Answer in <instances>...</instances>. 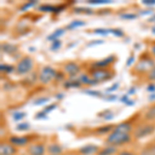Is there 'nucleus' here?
Segmentation results:
<instances>
[{"label": "nucleus", "mask_w": 155, "mask_h": 155, "mask_svg": "<svg viewBox=\"0 0 155 155\" xmlns=\"http://www.w3.org/2000/svg\"><path fill=\"white\" fill-rule=\"evenodd\" d=\"M60 47H61V41H60L59 39L52 41V45H51V50H52V51H57Z\"/></svg>", "instance_id": "c85d7f7f"}, {"label": "nucleus", "mask_w": 155, "mask_h": 155, "mask_svg": "<svg viewBox=\"0 0 155 155\" xmlns=\"http://www.w3.org/2000/svg\"><path fill=\"white\" fill-rule=\"evenodd\" d=\"M82 83L79 81H71V82H65L63 84V87L64 88H79L81 87Z\"/></svg>", "instance_id": "6ab92c4d"}, {"label": "nucleus", "mask_w": 155, "mask_h": 155, "mask_svg": "<svg viewBox=\"0 0 155 155\" xmlns=\"http://www.w3.org/2000/svg\"><path fill=\"white\" fill-rule=\"evenodd\" d=\"M148 79L150 80V81H155V67H153V68L149 71Z\"/></svg>", "instance_id": "58836bf2"}, {"label": "nucleus", "mask_w": 155, "mask_h": 155, "mask_svg": "<svg viewBox=\"0 0 155 155\" xmlns=\"http://www.w3.org/2000/svg\"><path fill=\"white\" fill-rule=\"evenodd\" d=\"M57 107V104H50V106H48V107H46V109L44 110V112L46 114H48V113H50V112H52L53 110H55Z\"/></svg>", "instance_id": "e433bc0d"}, {"label": "nucleus", "mask_w": 155, "mask_h": 155, "mask_svg": "<svg viewBox=\"0 0 155 155\" xmlns=\"http://www.w3.org/2000/svg\"><path fill=\"white\" fill-rule=\"evenodd\" d=\"M63 33H64V29L59 28V29H57L56 31H54L52 34H50V35L47 37V39H48V41H57L60 36L63 35Z\"/></svg>", "instance_id": "dca6fc26"}, {"label": "nucleus", "mask_w": 155, "mask_h": 155, "mask_svg": "<svg viewBox=\"0 0 155 155\" xmlns=\"http://www.w3.org/2000/svg\"><path fill=\"white\" fill-rule=\"evenodd\" d=\"M64 8H65V5H58V6H56V9H55V14H58V12L64 11Z\"/></svg>", "instance_id": "49530a36"}, {"label": "nucleus", "mask_w": 155, "mask_h": 155, "mask_svg": "<svg viewBox=\"0 0 155 155\" xmlns=\"http://www.w3.org/2000/svg\"><path fill=\"white\" fill-rule=\"evenodd\" d=\"M104 41H101V39H98V41H91V44H88V47H92V46H96V45H101L104 44Z\"/></svg>", "instance_id": "37998d69"}, {"label": "nucleus", "mask_w": 155, "mask_h": 155, "mask_svg": "<svg viewBox=\"0 0 155 155\" xmlns=\"http://www.w3.org/2000/svg\"><path fill=\"white\" fill-rule=\"evenodd\" d=\"M57 97H58V98H62V97H63V94H58Z\"/></svg>", "instance_id": "13d9d810"}, {"label": "nucleus", "mask_w": 155, "mask_h": 155, "mask_svg": "<svg viewBox=\"0 0 155 155\" xmlns=\"http://www.w3.org/2000/svg\"><path fill=\"white\" fill-rule=\"evenodd\" d=\"M131 129V126L129 123H120L118 125H116L114 127L113 130H116V131H121V132H127L128 134Z\"/></svg>", "instance_id": "2eb2a0df"}, {"label": "nucleus", "mask_w": 155, "mask_h": 155, "mask_svg": "<svg viewBox=\"0 0 155 155\" xmlns=\"http://www.w3.org/2000/svg\"><path fill=\"white\" fill-rule=\"evenodd\" d=\"M49 101L48 97H41V98H37L35 101H34V104L35 106H41V104H45Z\"/></svg>", "instance_id": "bb28decb"}, {"label": "nucleus", "mask_w": 155, "mask_h": 155, "mask_svg": "<svg viewBox=\"0 0 155 155\" xmlns=\"http://www.w3.org/2000/svg\"><path fill=\"white\" fill-rule=\"evenodd\" d=\"M134 62V56H130L128 59H127V61H126V66H130L132 63Z\"/></svg>", "instance_id": "a18cd8bd"}, {"label": "nucleus", "mask_w": 155, "mask_h": 155, "mask_svg": "<svg viewBox=\"0 0 155 155\" xmlns=\"http://www.w3.org/2000/svg\"><path fill=\"white\" fill-rule=\"evenodd\" d=\"M36 119H47V114L45 113L44 111L41 112V113H38V114H36V117H35Z\"/></svg>", "instance_id": "a19ab883"}, {"label": "nucleus", "mask_w": 155, "mask_h": 155, "mask_svg": "<svg viewBox=\"0 0 155 155\" xmlns=\"http://www.w3.org/2000/svg\"><path fill=\"white\" fill-rule=\"evenodd\" d=\"M134 93H136V88L131 87V88L128 90V92H127V95H132V94H134Z\"/></svg>", "instance_id": "8fccbe9b"}, {"label": "nucleus", "mask_w": 155, "mask_h": 155, "mask_svg": "<svg viewBox=\"0 0 155 155\" xmlns=\"http://www.w3.org/2000/svg\"><path fill=\"white\" fill-rule=\"evenodd\" d=\"M145 118L147 120H154L155 119V106L151 107L148 111H147L146 115H145Z\"/></svg>", "instance_id": "aec40b11"}, {"label": "nucleus", "mask_w": 155, "mask_h": 155, "mask_svg": "<svg viewBox=\"0 0 155 155\" xmlns=\"http://www.w3.org/2000/svg\"><path fill=\"white\" fill-rule=\"evenodd\" d=\"M1 50H2V52H4V53H6V54H14L18 51V48H17L15 45L5 42V44L1 45Z\"/></svg>", "instance_id": "f8f14e48"}, {"label": "nucleus", "mask_w": 155, "mask_h": 155, "mask_svg": "<svg viewBox=\"0 0 155 155\" xmlns=\"http://www.w3.org/2000/svg\"><path fill=\"white\" fill-rule=\"evenodd\" d=\"M56 80H61L63 79V74H61V72H57L56 74V78H55Z\"/></svg>", "instance_id": "3c124183"}, {"label": "nucleus", "mask_w": 155, "mask_h": 155, "mask_svg": "<svg viewBox=\"0 0 155 155\" xmlns=\"http://www.w3.org/2000/svg\"><path fill=\"white\" fill-rule=\"evenodd\" d=\"M9 142L16 146H24L28 143V139L25 137H12L9 139Z\"/></svg>", "instance_id": "9b49d317"}, {"label": "nucleus", "mask_w": 155, "mask_h": 155, "mask_svg": "<svg viewBox=\"0 0 155 155\" xmlns=\"http://www.w3.org/2000/svg\"><path fill=\"white\" fill-rule=\"evenodd\" d=\"M78 81L81 82V83L83 84H87V85H96L98 82L95 81L94 79H89V77L87 76V74H81L79 78H78Z\"/></svg>", "instance_id": "4468645a"}, {"label": "nucleus", "mask_w": 155, "mask_h": 155, "mask_svg": "<svg viewBox=\"0 0 155 155\" xmlns=\"http://www.w3.org/2000/svg\"><path fill=\"white\" fill-rule=\"evenodd\" d=\"M16 152V149L8 144H1L0 146V154L1 155H12Z\"/></svg>", "instance_id": "9d476101"}, {"label": "nucleus", "mask_w": 155, "mask_h": 155, "mask_svg": "<svg viewBox=\"0 0 155 155\" xmlns=\"http://www.w3.org/2000/svg\"><path fill=\"white\" fill-rule=\"evenodd\" d=\"M115 152H116V148L111 146V147H107L106 149L101 150L98 153V155H111V154H114Z\"/></svg>", "instance_id": "412c9836"}, {"label": "nucleus", "mask_w": 155, "mask_h": 155, "mask_svg": "<svg viewBox=\"0 0 155 155\" xmlns=\"http://www.w3.org/2000/svg\"><path fill=\"white\" fill-rule=\"evenodd\" d=\"M64 71L71 74V77H74L80 71V66L74 62H68L64 65Z\"/></svg>", "instance_id": "0eeeda50"}, {"label": "nucleus", "mask_w": 155, "mask_h": 155, "mask_svg": "<svg viewBox=\"0 0 155 155\" xmlns=\"http://www.w3.org/2000/svg\"><path fill=\"white\" fill-rule=\"evenodd\" d=\"M88 3L96 5V4H107V3H111V1H110V0H90V1H88Z\"/></svg>", "instance_id": "393cba45"}, {"label": "nucleus", "mask_w": 155, "mask_h": 155, "mask_svg": "<svg viewBox=\"0 0 155 155\" xmlns=\"http://www.w3.org/2000/svg\"><path fill=\"white\" fill-rule=\"evenodd\" d=\"M120 18L124 20H134L137 18V15L136 14H121L120 15Z\"/></svg>", "instance_id": "b1692460"}, {"label": "nucleus", "mask_w": 155, "mask_h": 155, "mask_svg": "<svg viewBox=\"0 0 155 155\" xmlns=\"http://www.w3.org/2000/svg\"><path fill=\"white\" fill-rule=\"evenodd\" d=\"M142 3H143L144 5H148V6L155 5V0H143Z\"/></svg>", "instance_id": "ea45409f"}, {"label": "nucleus", "mask_w": 155, "mask_h": 155, "mask_svg": "<svg viewBox=\"0 0 155 155\" xmlns=\"http://www.w3.org/2000/svg\"><path fill=\"white\" fill-rule=\"evenodd\" d=\"M112 129H114L113 126L111 125H107V126H102L99 127V128L96 129V134H107L109 131H111Z\"/></svg>", "instance_id": "4be33fe9"}, {"label": "nucleus", "mask_w": 155, "mask_h": 155, "mask_svg": "<svg viewBox=\"0 0 155 155\" xmlns=\"http://www.w3.org/2000/svg\"><path fill=\"white\" fill-rule=\"evenodd\" d=\"M107 143L111 145H122L130 141V136L127 132L113 130L107 139Z\"/></svg>", "instance_id": "f257e3e1"}, {"label": "nucleus", "mask_w": 155, "mask_h": 155, "mask_svg": "<svg viewBox=\"0 0 155 155\" xmlns=\"http://www.w3.org/2000/svg\"><path fill=\"white\" fill-rule=\"evenodd\" d=\"M109 32H110L109 29H95L94 30V33L95 34H99V35H104V36H107Z\"/></svg>", "instance_id": "2f4dec72"}, {"label": "nucleus", "mask_w": 155, "mask_h": 155, "mask_svg": "<svg viewBox=\"0 0 155 155\" xmlns=\"http://www.w3.org/2000/svg\"><path fill=\"white\" fill-rule=\"evenodd\" d=\"M148 21L149 22H155V15H153V17H152V18H150Z\"/></svg>", "instance_id": "4d7b16f0"}, {"label": "nucleus", "mask_w": 155, "mask_h": 155, "mask_svg": "<svg viewBox=\"0 0 155 155\" xmlns=\"http://www.w3.org/2000/svg\"><path fill=\"white\" fill-rule=\"evenodd\" d=\"M149 101H155V93H151V95L149 96Z\"/></svg>", "instance_id": "864d4df0"}, {"label": "nucleus", "mask_w": 155, "mask_h": 155, "mask_svg": "<svg viewBox=\"0 0 155 155\" xmlns=\"http://www.w3.org/2000/svg\"><path fill=\"white\" fill-rule=\"evenodd\" d=\"M92 77L97 82L107 81L110 78H112V74L107 71H104V69H97V71L92 72Z\"/></svg>", "instance_id": "423d86ee"}, {"label": "nucleus", "mask_w": 155, "mask_h": 155, "mask_svg": "<svg viewBox=\"0 0 155 155\" xmlns=\"http://www.w3.org/2000/svg\"><path fill=\"white\" fill-rule=\"evenodd\" d=\"M154 67V61L152 59H143L137 64L136 71L140 72H144L147 71H151Z\"/></svg>", "instance_id": "39448f33"}, {"label": "nucleus", "mask_w": 155, "mask_h": 155, "mask_svg": "<svg viewBox=\"0 0 155 155\" xmlns=\"http://www.w3.org/2000/svg\"><path fill=\"white\" fill-rule=\"evenodd\" d=\"M25 113H21V112H19V113H15L14 114V120H16V121H19V120H22L25 117Z\"/></svg>", "instance_id": "f704fd0d"}, {"label": "nucleus", "mask_w": 155, "mask_h": 155, "mask_svg": "<svg viewBox=\"0 0 155 155\" xmlns=\"http://www.w3.org/2000/svg\"><path fill=\"white\" fill-rule=\"evenodd\" d=\"M84 92L86 94H88V95H91V96H96V97L101 96V93L99 91H93V90H85Z\"/></svg>", "instance_id": "c756f323"}, {"label": "nucleus", "mask_w": 155, "mask_h": 155, "mask_svg": "<svg viewBox=\"0 0 155 155\" xmlns=\"http://www.w3.org/2000/svg\"><path fill=\"white\" fill-rule=\"evenodd\" d=\"M74 12H77V14L78 12H85V14H89V15L93 12L90 8H85V7H77V8L74 9Z\"/></svg>", "instance_id": "cd10ccee"}, {"label": "nucleus", "mask_w": 155, "mask_h": 155, "mask_svg": "<svg viewBox=\"0 0 155 155\" xmlns=\"http://www.w3.org/2000/svg\"><path fill=\"white\" fill-rule=\"evenodd\" d=\"M57 71L51 66H46L41 69V74H39L38 79L42 84H48L52 79H55Z\"/></svg>", "instance_id": "7ed1b4c3"}, {"label": "nucleus", "mask_w": 155, "mask_h": 155, "mask_svg": "<svg viewBox=\"0 0 155 155\" xmlns=\"http://www.w3.org/2000/svg\"><path fill=\"white\" fill-rule=\"evenodd\" d=\"M96 151H97V147L94 146V145H87V146H84L80 149V153L83 155H90Z\"/></svg>", "instance_id": "ddd939ff"}, {"label": "nucleus", "mask_w": 155, "mask_h": 155, "mask_svg": "<svg viewBox=\"0 0 155 155\" xmlns=\"http://www.w3.org/2000/svg\"><path fill=\"white\" fill-rule=\"evenodd\" d=\"M109 31L111 32V33H113L114 35L117 36V37H122V36H123V32H122L120 29H109Z\"/></svg>", "instance_id": "7c9ffc66"}, {"label": "nucleus", "mask_w": 155, "mask_h": 155, "mask_svg": "<svg viewBox=\"0 0 155 155\" xmlns=\"http://www.w3.org/2000/svg\"><path fill=\"white\" fill-rule=\"evenodd\" d=\"M114 59H115L114 56H109L107 58H104V59H102V60H99V61L94 62V63L92 64V66H93L94 68L97 67V68L101 69L102 67H107V65H110V64H111L112 62L114 61Z\"/></svg>", "instance_id": "1a4fd4ad"}, {"label": "nucleus", "mask_w": 155, "mask_h": 155, "mask_svg": "<svg viewBox=\"0 0 155 155\" xmlns=\"http://www.w3.org/2000/svg\"><path fill=\"white\" fill-rule=\"evenodd\" d=\"M151 52H152V54H153L154 56H155V44L153 45V46H152V48H151Z\"/></svg>", "instance_id": "6e6d98bb"}, {"label": "nucleus", "mask_w": 155, "mask_h": 155, "mask_svg": "<svg viewBox=\"0 0 155 155\" xmlns=\"http://www.w3.org/2000/svg\"><path fill=\"white\" fill-rule=\"evenodd\" d=\"M0 69H1L2 71H5V72H12L14 71V66L12 65H7V64H1L0 65Z\"/></svg>", "instance_id": "a878e982"}, {"label": "nucleus", "mask_w": 155, "mask_h": 155, "mask_svg": "<svg viewBox=\"0 0 155 155\" xmlns=\"http://www.w3.org/2000/svg\"><path fill=\"white\" fill-rule=\"evenodd\" d=\"M35 3H36V1H34V0H33V1L27 2L26 4H24V5L21 7V11H23V12H24V11H26L27 8H29V7L33 6V5H34V4H35Z\"/></svg>", "instance_id": "c9c22d12"}, {"label": "nucleus", "mask_w": 155, "mask_h": 155, "mask_svg": "<svg viewBox=\"0 0 155 155\" xmlns=\"http://www.w3.org/2000/svg\"><path fill=\"white\" fill-rule=\"evenodd\" d=\"M119 155H134V154L130 153V152H127V151H123V152H121Z\"/></svg>", "instance_id": "5fc2aeb1"}, {"label": "nucleus", "mask_w": 155, "mask_h": 155, "mask_svg": "<svg viewBox=\"0 0 155 155\" xmlns=\"http://www.w3.org/2000/svg\"><path fill=\"white\" fill-rule=\"evenodd\" d=\"M154 125H152V124H145V125L140 126L137 129L136 132H134V136H136L137 139H142V137L151 134L154 131Z\"/></svg>", "instance_id": "20e7f679"}, {"label": "nucleus", "mask_w": 155, "mask_h": 155, "mask_svg": "<svg viewBox=\"0 0 155 155\" xmlns=\"http://www.w3.org/2000/svg\"><path fill=\"white\" fill-rule=\"evenodd\" d=\"M128 101H129V99H128V95H124V96L121 98V101H122V102H124V104H126V102Z\"/></svg>", "instance_id": "603ef678"}, {"label": "nucleus", "mask_w": 155, "mask_h": 155, "mask_svg": "<svg viewBox=\"0 0 155 155\" xmlns=\"http://www.w3.org/2000/svg\"><path fill=\"white\" fill-rule=\"evenodd\" d=\"M119 87V83H115L113 86H111L110 88H107V90H106V92H107V94H110L111 92H113V91H115L117 88Z\"/></svg>", "instance_id": "4c0bfd02"}, {"label": "nucleus", "mask_w": 155, "mask_h": 155, "mask_svg": "<svg viewBox=\"0 0 155 155\" xmlns=\"http://www.w3.org/2000/svg\"><path fill=\"white\" fill-rule=\"evenodd\" d=\"M29 127L30 126H29L28 123H21V124H19V125L17 126V129H18V130L23 131V130H28Z\"/></svg>", "instance_id": "473e14b6"}, {"label": "nucleus", "mask_w": 155, "mask_h": 155, "mask_svg": "<svg viewBox=\"0 0 155 155\" xmlns=\"http://www.w3.org/2000/svg\"><path fill=\"white\" fill-rule=\"evenodd\" d=\"M150 14H153V9H149V11H141V12H140V15H142V16H146V15H150Z\"/></svg>", "instance_id": "de8ad7c7"}, {"label": "nucleus", "mask_w": 155, "mask_h": 155, "mask_svg": "<svg viewBox=\"0 0 155 155\" xmlns=\"http://www.w3.org/2000/svg\"><path fill=\"white\" fill-rule=\"evenodd\" d=\"M30 155H44L45 154V147L41 144H34L31 145L28 149Z\"/></svg>", "instance_id": "6e6552de"}, {"label": "nucleus", "mask_w": 155, "mask_h": 155, "mask_svg": "<svg viewBox=\"0 0 155 155\" xmlns=\"http://www.w3.org/2000/svg\"><path fill=\"white\" fill-rule=\"evenodd\" d=\"M102 115H104V120H111L114 118V114L111 111H106L104 113H102Z\"/></svg>", "instance_id": "72a5a7b5"}, {"label": "nucleus", "mask_w": 155, "mask_h": 155, "mask_svg": "<svg viewBox=\"0 0 155 155\" xmlns=\"http://www.w3.org/2000/svg\"><path fill=\"white\" fill-rule=\"evenodd\" d=\"M152 32H153V33H155V26L153 27V28H152Z\"/></svg>", "instance_id": "bf43d9fd"}, {"label": "nucleus", "mask_w": 155, "mask_h": 155, "mask_svg": "<svg viewBox=\"0 0 155 155\" xmlns=\"http://www.w3.org/2000/svg\"><path fill=\"white\" fill-rule=\"evenodd\" d=\"M116 97H117L116 95H107V97H104V98H106L107 101H113L116 99Z\"/></svg>", "instance_id": "09e8293b"}, {"label": "nucleus", "mask_w": 155, "mask_h": 155, "mask_svg": "<svg viewBox=\"0 0 155 155\" xmlns=\"http://www.w3.org/2000/svg\"><path fill=\"white\" fill-rule=\"evenodd\" d=\"M32 67H33V60H32V58H30V57H24L16 67L17 74H25L31 71Z\"/></svg>", "instance_id": "f03ea898"}, {"label": "nucleus", "mask_w": 155, "mask_h": 155, "mask_svg": "<svg viewBox=\"0 0 155 155\" xmlns=\"http://www.w3.org/2000/svg\"><path fill=\"white\" fill-rule=\"evenodd\" d=\"M49 152L53 155H58L62 152V148L58 144H52L51 146L49 147Z\"/></svg>", "instance_id": "f3484780"}, {"label": "nucleus", "mask_w": 155, "mask_h": 155, "mask_svg": "<svg viewBox=\"0 0 155 155\" xmlns=\"http://www.w3.org/2000/svg\"><path fill=\"white\" fill-rule=\"evenodd\" d=\"M85 24L86 23H85L84 21H82V20H74L71 24H68L67 29H74V28H78V27H82V26H84Z\"/></svg>", "instance_id": "a211bd4d"}, {"label": "nucleus", "mask_w": 155, "mask_h": 155, "mask_svg": "<svg viewBox=\"0 0 155 155\" xmlns=\"http://www.w3.org/2000/svg\"><path fill=\"white\" fill-rule=\"evenodd\" d=\"M55 9H56V6H53V5H41L38 7V11L41 12H55Z\"/></svg>", "instance_id": "5701e85b"}, {"label": "nucleus", "mask_w": 155, "mask_h": 155, "mask_svg": "<svg viewBox=\"0 0 155 155\" xmlns=\"http://www.w3.org/2000/svg\"><path fill=\"white\" fill-rule=\"evenodd\" d=\"M147 91L151 92V93H155V84H149L147 87Z\"/></svg>", "instance_id": "79ce46f5"}, {"label": "nucleus", "mask_w": 155, "mask_h": 155, "mask_svg": "<svg viewBox=\"0 0 155 155\" xmlns=\"http://www.w3.org/2000/svg\"><path fill=\"white\" fill-rule=\"evenodd\" d=\"M142 155H155V150H145L142 152Z\"/></svg>", "instance_id": "c03bdc74"}]
</instances>
